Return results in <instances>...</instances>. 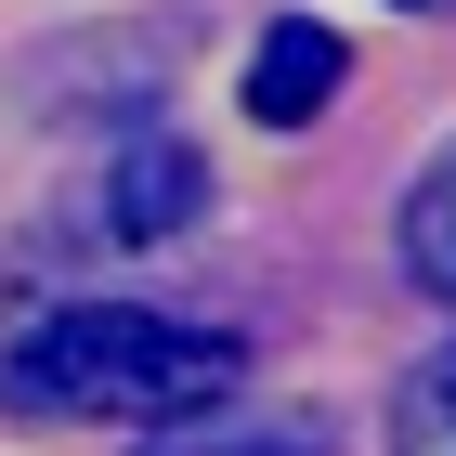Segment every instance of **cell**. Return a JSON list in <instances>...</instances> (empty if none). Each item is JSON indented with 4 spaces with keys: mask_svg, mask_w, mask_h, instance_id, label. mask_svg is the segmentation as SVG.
Instances as JSON below:
<instances>
[{
    "mask_svg": "<svg viewBox=\"0 0 456 456\" xmlns=\"http://www.w3.org/2000/svg\"><path fill=\"white\" fill-rule=\"evenodd\" d=\"M248 339L196 314H143V300H78V314H39L27 339L0 352V404L53 430H183L235 404Z\"/></svg>",
    "mask_w": 456,
    "mask_h": 456,
    "instance_id": "obj_1",
    "label": "cell"
},
{
    "mask_svg": "<svg viewBox=\"0 0 456 456\" xmlns=\"http://www.w3.org/2000/svg\"><path fill=\"white\" fill-rule=\"evenodd\" d=\"M339 39L314 27V13H287V27H261V53H248V118L261 131H300V118H326L339 105Z\"/></svg>",
    "mask_w": 456,
    "mask_h": 456,
    "instance_id": "obj_2",
    "label": "cell"
},
{
    "mask_svg": "<svg viewBox=\"0 0 456 456\" xmlns=\"http://www.w3.org/2000/svg\"><path fill=\"white\" fill-rule=\"evenodd\" d=\"M105 209H118V235H183V222L209 209V170H196V143H131Z\"/></svg>",
    "mask_w": 456,
    "mask_h": 456,
    "instance_id": "obj_3",
    "label": "cell"
},
{
    "mask_svg": "<svg viewBox=\"0 0 456 456\" xmlns=\"http://www.w3.org/2000/svg\"><path fill=\"white\" fill-rule=\"evenodd\" d=\"M404 274H418L430 300L456 314V157L418 183V196H404Z\"/></svg>",
    "mask_w": 456,
    "mask_h": 456,
    "instance_id": "obj_4",
    "label": "cell"
},
{
    "mask_svg": "<svg viewBox=\"0 0 456 456\" xmlns=\"http://www.w3.org/2000/svg\"><path fill=\"white\" fill-rule=\"evenodd\" d=\"M391 456H456V352H430L391 391Z\"/></svg>",
    "mask_w": 456,
    "mask_h": 456,
    "instance_id": "obj_5",
    "label": "cell"
},
{
    "mask_svg": "<svg viewBox=\"0 0 456 456\" xmlns=\"http://www.w3.org/2000/svg\"><path fill=\"white\" fill-rule=\"evenodd\" d=\"M143 456H209V444H183V430H143ZM235 456H314V430H274V444H235Z\"/></svg>",
    "mask_w": 456,
    "mask_h": 456,
    "instance_id": "obj_6",
    "label": "cell"
},
{
    "mask_svg": "<svg viewBox=\"0 0 456 456\" xmlns=\"http://www.w3.org/2000/svg\"><path fill=\"white\" fill-rule=\"evenodd\" d=\"M404 13H444V0H404Z\"/></svg>",
    "mask_w": 456,
    "mask_h": 456,
    "instance_id": "obj_7",
    "label": "cell"
}]
</instances>
